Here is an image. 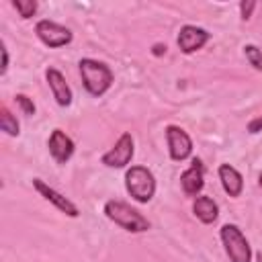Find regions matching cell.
I'll return each instance as SVG.
<instances>
[{
    "instance_id": "cell-1",
    "label": "cell",
    "mask_w": 262,
    "mask_h": 262,
    "mask_svg": "<svg viewBox=\"0 0 262 262\" xmlns=\"http://www.w3.org/2000/svg\"><path fill=\"white\" fill-rule=\"evenodd\" d=\"M104 215L115 225H119L121 229H125L129 233H143V231L149 229L147 217H143L137 209H133L131 205H127L123 201H117V199L104 203Z\"/></svg>"
},
{
    "instance_id": "cell-2",
    "label": "cell",
    "mask_w": 262,
    "mask_h": 262,
    "mask_svg": "<svg viewBox=\"0 0 262 262\" xmlns=\"http://www.w3.org/2000/svg\"><path fill=\"white\" fill-rule=\"evenodd\" d=\"M78 68H80L82 84H84V88H86L88 94L102 96L111 88V84H113V72H111V68L106 63L96 61V59H90V57H84V59H80Z\"/></svg>"
},
{
    "instance_id": "cell-3",
    "label": "cell",
    "mask_w": 262,
    "mask_h": 262,
    "mask_svg": "<svg viewBox=\"0 0 262 262\" xmlns=\"http://www.w3.org/2000/svg\"><path fill=\"white\" fill-rule=\"evenodd\" d=\"M125 188L137 203H149L156 194V176L145 166H131L125 172Z\"/></svg>"
},
{
    "instance_id": "cell-4",
    "label": "cell",
    "mask_w": 262,
    "mask_h": 262,
    "mask_svg": "<svg viewBox=\"0 0 262 262\" xmlns=\"http://www.w3.org/2000/svg\"><path fill=\"white\" fill-rule=\"evenodd\" d=\"M219 237H221V244L225 248L229 262H252V248L237 225L225 223L219 229Z\"/></svg>"
},
{
    "instance_id": "cell-5",
    "label": "cell",
    "mask_w": 262,
    "mask_h": 262,
    "mask_svg": "<svg viewBox=\"0 0 262 262\" xmlns=\"http://www.w3.org/2000/svg\"><path fill=\"white\" fill-rule=\"evenodd\" d=\"M133 154H135V141H133L131 133H123V135L117 139V143H115L108 151L102 154L100 162H102L106 168H125V166L131 162Z\"/></svg>"
},
{
    "instance_id": "cell-6",
    "label": "cell",
    "mask_w": 262,
    "mask_h": 262,
    "mask_svg": "<svg viewBox=\"0 0 262 262\" xmlns=\"http://www.w3.org/2000/svg\"><path fill=\"white\" fill-rule=\"evenodd\" d=\"M35 33L39 37V41L51 49H57V47H63L72 41V31L49 20V18H43L35 25Z\"/></svg>"
},
{
    "instance_id": "cell-7",
    "label": "cell",
    "mask_w": 262,
    "mask_h": 262,
    "mask_svg": "<svg viewBox=\"0 0 262 262\" xmlns=\"http://www.w3.org/2000/svg\"><path fill=\"white\" fill-rule=\"evenodd\" d=\"M166 141H168L170 158L174 162H182L192 154V139L178 125H168L166 127Z\"/></svg>"
},
{
    "instance_id": "cell-8",
    "label": "cell",
    "mask_w": 262,
    "mask_h": 262,
    "mask_svg": "<svg viewBox=\"0 0 262 262\" xmlns=\"http://www.w3.org/2000/svg\"><path fill=\"white\" fill-rule=\"evenodd\" d=\"M33 188H35L45 201H49L55 209H59L61 213H66L68 217H78V215H80L78 207H76L70 199H66L61 192H57L53 186H49L45 180H41V178H33Z\"/></svg>"
},
{
    "instance_id": "cell-9",
    "label": "cell",
    "mask_w": 262,
    "mask_h": 262,
    "mask_svg": "<svg viewBox=\"0 0 262 262\" xmlns=\"http://www.w3.org/2000/svg\"><path fill=\"white\" fill-rule=\"evenodd\" d=\"M209 39H211V33H209V31H205V29H201V27H194V25H184V27L180 29L178 37H176V43H178V47H180L182 53L190 55V53L203 49V45H205Z\"/></svg>"
},
{
    "instance_id": "cell-10",
    "label": "cell",
    "mask_w": 262,
    "mask_h": 262,
    "mask_svg": "<svg viewBox=\"0 0 262 262\" xmlns=\"http://www.w3.org/2000/svg\"><path fill=\"white\" fill-rule=\"evenodd\" d=\"M180 186H182L186 196H196L203 190V186H205V166L199 158H192L190 168L182 172Z\"/></svg>"
},
{
    "instance_id": "cell-11",
    "label": "cell",
    "mask_w": 262,
    "mask_h": 262,
    "mask_svg": "<svg viewBox=\"0 0 262 262\" xmlns=\"http://www.w3.org/2000/svg\"><path fill=\"white\" fill-rule=\"evenodd\" d=\"M47 147H49V154L51 158L57 162V164H66L72 156H74V141L61 131V129H53L49 139H47Z\"/></svg>"
},
{
    "instance_id": "cell-12",
    "label": "cell",
    "mask_w": 262,
    "mask_h": 262,
    "mask_svg": "<svg viewBox=\"0 0 262 262\" xmlns=\"http://www.w3.org/2000/svg\"><path fill=\"white\" fill-rule=\"evenodd\" d=\"M45 80H47V84L51 88V94H53L55 102L59 106H70L72 104V88L68 86L63 74L59 70H55V68H47L45 70Z\"/></svg>"
},
{
    "instance_id": "cell-13",
    "label": "cell",
    "mask_w": 262,
    "mask_h": 262,
    "mask_svg": "<svg viewBox=\"0 0 262 262\" xmlns=\"http://www.w3.org/2000/svg\"><path fill=\"white\" fill-rule=\"evenodd\" d=\"M217 174H219V180H221L223 190H225L229 196L235 199V196L242 194V190H244V178H242V174H239L233 166L221 164L219 170H217Z\"/></svg>"
},
{
    "instance_id": "cell-14",
    "label": "cell",
    "mask_w": 262,
    "mask_h": 262,
    "mask_svg": "<svg viewBox=\"0 0 262 262\" xmlns=\"http://www.w3.org/2000/svg\"><path fill=\"white\" fill-rule=\"evenodd\" d=\"M192 213H194V217H196L201 223L209 225V223H213V221L219 217V207H217V203H215L211 196L201 194V196H196V199L192 201Z\"/></svg>"
},
{
    "instance_id": "cell-15",
    "label": "cell",
    "mask_w": 262,
    "mask_h": 262,
    "mask_svg": "<svg viewBox=\"0 0 262 262\" xmlns=\"http://www.w3.org/2000/svg\"><path fill=\"white\" fill-rule=\"evenodd\" d=\"M0 129H2L6 135H10V137H16V135H18V129H20L16 117L8 111L6 104L0 106Z\"/></svg>"
},
{
    "instance_id": "cell-16",
    "label": "cell",
    "mask_w": 262,
    "mask_h": 262,
    "mask_svg": "<svg viewBox=\"0 0 262 262\" xmlns=\"http://www.w3.org/2000/svg\"><path fill=\"white\" fill-rule=\"evenodd\" d=\"M12 6L18 10L23 18H31L37 12V2L35 0H12Z\"/></svg>"
},
{
    "instance_id": "cell-17",
    "label": "cell",
    "mask_w": 262,
    "mask_h": 262,
    "mask_svg": "<svg viewBox=\"0 0 262 262\" xmlns=\"http://www.w3.org/2000/svg\"><path fill=\"white\" fill-rule=\"evenodd\" d=\"M244 53H246V59L250 61V66L258 72H262V51L256 47V45H246L244 47Z\"/></svg>"
},
{
    "instance_id": "cell-18",
    "label": "cell",
    "mask_w": 262,
    "mask_h": 262,
    "mask_svg": "<svg viewBox=\"0 0 262 262\" xmlns=\"http://www.w3.org/2000/svg\"><path fill=\"white\" fill-rule=\"evenodd\" d=\"M14 100H16V104L23 108V113H25L27 117L35 115V102H33L27 94H16V96H14Z\"/></svg>"
},
{
    "instance_id": "cell-19",
    "label": "cell",
    "mask_w": 262,
    "mask_h": 262,
    "mask_svg": "<svg viewBox=\"0 0 262 262\" xmlns=\"http://www.w3.org/2000/svg\"><path fill=\"white\" fill-rule=\"evenodd\" d=\"M256 8V2L254 0H248V2H242L239 4V12H242V18L244 20H248L250 16H252V10Z\"/></svg>"
},
{
    "instance_id": "cell-20",
    "label": "cell",
    "mask_w": 262,
    "mask_h": 262,
    "mask_svg": "<svg viewBox=\"0 0 262 262\" xmlns=\"http://www.w3.org/2000/svg\"><path fill=\"white\" fill-rule=\"evenodd\" d=\"M0 53H2V68H0V74L4 76V74H6V70H8V49H6L4 41L0 43Z\"/></svg>"
},
{
    "instance_id": "cell-21",
    "label": "cell",
    "mask_w": 262,
    "mask_h": 262,
    "mask_svg": "<svg viewBox=\"0 0 262 262\" xmlns=\"http://www.w3.org/2000/svg\"><path fill=\"white\" fill-rule=\"evenodd\" d=\"M248 131H250V133H258V131H262V117L252 119V121L248 123Z\"/></svg>"
},
{
    "instance_id": "cell-22",
    "label": "cell",
    "mask_w": 262,
    "mask_h": 262,
    "mask_svg": "<svg viewBox=\"0 0 262 262\" xmlns=\"http://www.w3.org/2000/svg\"><path fill=\"white\" fill-rule=\"evenodd\" d=\"M166 53V45H154V55H162Z\"/></svg>"
},
{
    "instance_id": "cell-23",
    "label": "cell",
    "mask_w": 262,
    "mask_h": 262,
    "mask_svg": "<svg viewBox=\"0 0 262 262\" xmlns=\"http://www.w3.org/2000/svg\"><path fill=\"white\" fill-rule=\"evenodd\" d=\"M256 260H258V262H262V252H260V254H256Z\"/></svg>"
},
{
    "instance_id": "cell-24",
    "label": "cell",
    "mask_w": 262,
    "mask_h": 262,
    "mask_svg": "<svg viewBox=\"0 0 262 262\" xmlns=\"http://www.w3.org/2000/svg\"><path fill=\"white\" fill-rule=\"evenodd\" d=\"M258 184H260V188H262V174H260V178H258Z\"/></svg>"
}]
</instances>
